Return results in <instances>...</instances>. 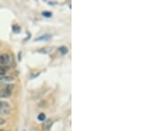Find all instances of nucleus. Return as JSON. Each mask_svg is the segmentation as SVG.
I'll use <instances>...</instances> for the list:
<instances>
[{"instance_id": "nucleus-6", "label": "nucleus", "mask_w": 159, "mask_h": 131, "mask_svg": "<svg viewBox=\"0 0 159 131\" xmlns=\"http://www.w3.org/2000/svg\"><path fill=\"white\" fill-rule=\"evenodd\" d=\"M37 118H38V120H39V121H44L46 117H45L44 113H40V114L38 115V117H37Z\"/></svg>"}, {"instance_id": "nucleus-4", "label": "nucleus", "mask_w": 159, "mask_h": 131, "mask_svg": "<svg viewBox=\"0 0 159 131\" xmlns=\"http://www.w3.org/2000/svg\"><path fill=\"white\" fill-rule=\"evenodd\" d=\"M51 38V35H42L41 37L39 38H36V41H41V40H47V39H50Z\"/></svg>"}, {"instance_id": "nucleus-10", "label": "nucleus", "mask_w": 159, "mask_h": 131, "mask_svg": "<svg viewBox=\"0 0 159 131\" xmlns=\"http://www.w3.org/2000/svg\"><path fill=\"white\" fill-rule=\"evenodd\" d=\"M0 131H1V130H0Z\"/></svg>"}, {"instance_id": "nucleus-7", "label": "nucleus", "mask_w": 159, "mask_h": 131, "mask_svg": "<svg viewBox=\"0 0 159 131\" xmlns=\"http://www.w3.org/2000/svg\"><path fill=\"white\" fill-rule=\"evenodd\" d=\"M43 16H45V17H51V16L52 15V14L50 13V12H43Z\"/></svg>"}, {"instance_id": "nucleus-1", "label": "nucleus", "mask_w": 159, "mask_h": 131, "mask_svg": "<svg viewBox=\"0 0 159 131\" xmlns=\"http://www.w3.org/2000/svg\"><path fill=\"white\" fill-rule=\"evenodd\" d=\"M0 113L7 115L10 113V105L7 102L0 101Z\"/></svg>"}, {"instance_id": "nucleus-5", "label": "nucleus", "mask_w": 159, "mask_h": 131, "mask_svg": "<svg viewBox=\"0 0 159 131\" xmlns=\"http://www.w3.org/2000/svg\"><path fill=\"white\" fill-rule=\"evenodd\" d=\"M59 52H60L61 53H62V54H66V53H67L68 50H67L66 47L62 46V47H60V48H59Z\"/></svg>"}, {"instance_id": "nucleus-8", "label": "nucleus", "mask_w": 159, "mask_h": 131, "mask_svg": "<svg viewBox=\"0 0 159 131\" xmlns=\"http://www.w3.org/2000/svg\"><path fill=\"white\" fill-rule=\"evenodd\" d=\"M5 123V120L2 118H0V125H3Z\"/></svg>"}, {"instance_id": "nucleus-2", "label": "nucleus", "mask_w": 159, "mask_h": 131, "mask_svg": "<svg viewBox=\"0 0 159 131\" xmlns=\"http://www.w3.org/2000/svg\"><path fill=\"white\" fill-rule=\"evenodd\" d=\"M10 56L8 54H3L0 56V67H3V66H6L9 61H10Z\"/></svg>"}, {"instance_id": "nucleus-3", "label": "nucleus", "mask_w": 159, "mask_h": 131, "mask_svg": "<svg viewBox=\"0 0 159 131\" xmlns=\"http://www.w3.org/2000/svg\"><path fill=\"white\" fill-rule=\"evenodd\" d=\"M51 124H52V121H51V120H48V121H44V123H43V127L46 128V129H49L51 127Z\"/></svg>"}, {"instance_id": "nucleus-9", "label": "nucleus", "mask_w": 159, "mask_h": 131, "mask_svg": "<svg viewBox=\"0 0 159 131\" xmlns=\"http://www.w3.org/2000/svg\"><path fill=\"white\" fill-rule=\"evenodd\" d=\"M2 87V84H1V83H0V88H1Z\"/></svg>"}]
</instances>
